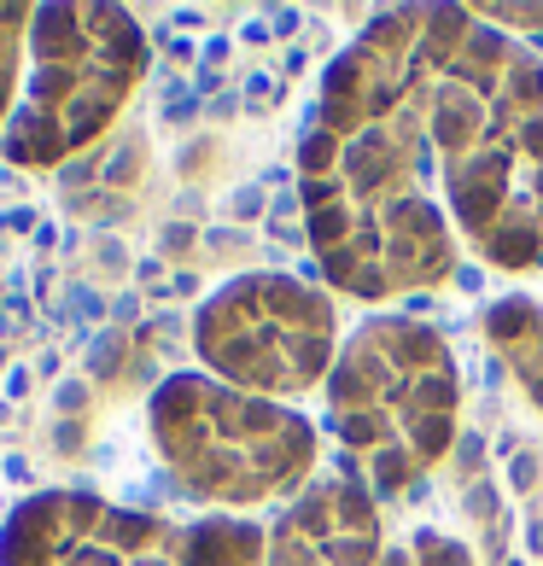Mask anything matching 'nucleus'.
<instances>
[{
  "label": "nucleus",
  "instance_id": "f257e3e1",
  "mask_svg": "<svg viewBox=\"0 0 543 566\" xmlns=\"http://www.w3.org/2000/svg\"><path fill=\"white\" fill-rule=\"evenodd\" d=\"M299 211L322 281L386 304L456 275L462 234L445 205L421 7H386L327 59L299 135Z\"/></svg>",
  "mask_w": 543,
  "mask_h": 566
},
{
  "label": "nucleus",
  "instance_id": "f03ea898",
  "mask_svg": "<svg viewBox=\"0 0 543 566\" xmlns=\"http://www.w3.org/2000/svg\"><path fill=\"white\" fill-rule=\"evenodd\" d=\"M421 53L462 251L532 275L543 269V59L468 7H421Z\"/></svg>",
  "mask_w": 543,
  "mask_h": 566
},
{
  "label": "nucleus",
  "instance_id": "7ed1b4c3",
  "mask_svg": "<svg viewBox=\"0 0 543 566\" xmlns=\"http://www.w3.org/2000/svg\"><path fill=\"white\" fill-rule=\"evenodd\" d=\"M327 432L351 479L380 502L404 496L450 455L462 421V368L421 316H368L327 368Z\"/></svg>",
  "mask_w": 543,
  "mask_h": 566
},
{
  "label": "nucleus",
  "instance_id": "20e7f679",
  "mask_svg": "<svg viewBox=\"0 0 543 566\" xmlns=\"http://www.w3.org/2000/svg\"><path fill=\"white\" fill-rule=\"evenodd\" d=\"M146 432L176 485L217 514L299 496L322 461L310 415L234 391L211 374H170L146 403Z\"/></svg>",
  "mask_w": 543,
  "mask_h": 566
},
{
  "label": "nucleus",
  "instance_id": "39448f33",
  "mask_svg": "<svg viewBox=\"0 0 543 566\" xmlns=\"http://www.w3.org/2000/svg\"><path fill=\"white\" fill-rule=\"evenodd\" d=\"M146 76V35L135 12L94 0H41L30 12L24 94L7 123L18 170H53L112 129Z\"/></svg>",
  "mask_w": 543,
  "mask_h": 566
},
{
  "label": "nucleus",
  "instance_id": "423d86ee",
  "mask_svg": "<svg viewBox=\"0 0 543 566\" xmlns=\"http://www.w3.org/2000/svg\"><path fill=\"white\" fill-rule=\"evenodd\" d=\"M269 532L234 514L170 520L88 491H35L0 520V566H263Z\"/></svg>",
  "mask_w": 543,
  "mask_h": 566
},
{
  "label": "nucleus",
  "instance_id": "0eeeda50",
  "mask_svg": "<svg viewBox=\"0 0 543 566\" xmlns=\"http://www.w3.org/2000/svg\"><path fill=\"white\" fill-rule=\"evenodd\" d=\"M340 310L327 286H310L281 269L222 281L194 310V350L211 380L252 397H304L327 386L340 356Z\"/></svg>",
  "mask_w": 543,
  "mask_h": 566
},
{
  "label": "nucleus",
  "instance_id": "6e6552de",
  "mask_svg": "<svg viewBox=\"0 0 543 566\" xmlns=\"http://www.w3.org/2000/svg\"><path fill=\"white\" fill-rule=\"evenodd\" d=\"M386 555L380 502L351 473H327L286 502L269 526L263 566H374Z\"/></svg>",
  "mask_w": 543,
  "mask_h": 566
},
{
  "label": "nucleus",
  "instance_id": "1a4fd4ad",
  "mask_svg": "<svg viewBox=\"0 0 543 566\" xmlns=\"http://www.w3.org/2000/svg\"><path fill=\"white\" fill-rule=\"evenodd\" d=\"M485 345L503 356V368L532 397V409H543V304L520 298V292L514 298H497L485 310Z\"/></svg>",
  "mask_w": 543,
  "mask_h": 566
},
{
  "label": "nucleus",
  "instance_id": "9d476101",
  "mask_svg": "<svg viewBox=\"0 0 543 566\" xmlns=\"http://www.w3.org/2000/svg\"><path fill=\"white\" fill-rule=\"evenodd\" d=\"M35 7H0V123H12V106L24 94V48H30Z\"/></svg>",
  "mask_w": 543,
  "mask_h": 566
},
{
  "label": "nucleus",
  "instance_id": "9b49d317",
  "mask_svg": "<svg viewBox=\"0 0 543 566\" xmlns=\"http://www.w3.org/2000/svg\"><path fill=\"white\" fill-rule=\"evenodd\" d=\"M374 566H473V555L450 532H409L398 543H386V555Z\"/></svg>",
  "mask_w": 543,
  "mask_h": 566
},
{
  "label": "nucleus",
  "instance_id": "f8f14e48",
  "mask_svg": "<svg viewBox=\"0 0 543 566\" xmlns=\"http://www.w3.org/2000/svg\"><path fill=\"white\" fill-rule=\"evenodd\" d=\"M479 24H491V30H503V35H532L543 30V7H468Z\"/></svg>",
  "mask_w": 543,
  "mask_h": 566
}]
</instances>
